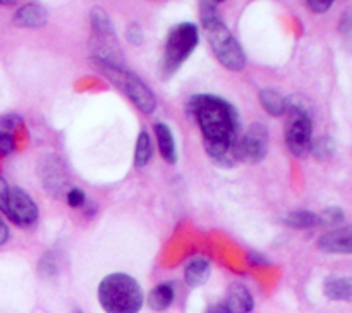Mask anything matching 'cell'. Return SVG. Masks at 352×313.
<instances>
[{"mask_svg":"<svg viewBox=\"0 0 352 313\" xmlns=\"http://www.w3.org/2000/svg\"><path fill=\"white\" fill-rule=\"evenodd\" d=\"M188 116L196 120L205 151L213 164L230 169L237 164V144L243 136L239 112L229 100L198 93L188 100Z\"/></svg>","mask_w":352,"mask_h":313,"instance_id":"cell-1","label":"cell"},{"mask_svg":"<svg viewBox=\"0 0 352 313\" xmlns=\"http://www.w3.org/2000/svg\"><path fill=\"white\" fill-rule=\"evenodd\" d=\"M199 19L206 33V40L220 64L229 71H243L248 64V57L237 38L222 21L219 2H199Z\"/></svg>","mask_w":352,"mask_h":313,"instance_id":"cell-2","label":"cell"},{"mask_svg":"<svg viewBox=\"0 0 352 313\" xmlns=\"http://www.w3.org/2000/svg\"><path fill=\"white\" fill-rule=\"evenodd\" d=\"M98 301L105 313H140L144 292L140 282L129 274L113 272L100 282Z\"/></svg>","mask_w":352,"mask_h":313,"instance_id":"cell-3","label":"cell"},{"mask_svg":"<svg viewBox=\"0 0 352 313\" xmlns=\"http://www.w3.org/2000/svg\"><path fill=\"white\" fill-rule=\"evenodd\" d=\"M91 61L98 65V69L105 74V78H109L117 88L122 89L124 95L136 105V109L141 114L150 116V114L155 112L157 96L136 72L124 67L117 58H91Z\"/></svg>","mask_w":352,"mask_h":313,"instance_id":"cell-4","label":"cell"},{"mask_svg":"<svg viewBox=\"0 0 352 313\" xmlns=\"http://www.w3.org/2000/svg\"><path fill=\"white\" fill-rule=\"evenodd\" d=\"M199 43V30L195 23H179L168 31L165 41L164 57L160 61V71L165 78L172 76L181 69Z\"/></svg>","mask_w":352,"mask_h":313,"instance_id":"cell-5","label":"cell"},{"mask_svg":"<svg viewBox=\"0 0 352 313\" xmlns=\"http://www.w3.org/2000/svg\"><path fill=\"white\" fill-rule=\"evenodd\" d=\"M285 144L294 157L302 158L309 155L313 143V117L308 107L298 100H289V109L285 112Z\"/></svg>","mask_w":352,"mask_h":313,"instance_id":"cell-6","label":"cell"},{"mask_svg":"<svg viewBox=\"0 0 352 313\" xmlns=\"http://www.w3.org/2000/svg\"><path fill=\"white\" fill-rule=\"evenodd\" d=\"M0 212L19 227L34 226L40 217L34 199L24 189L10 186L3 177H0Z\"/></svg>","mask_w":352,"mask_h":313,"instance_id":"cell-7","label":"cell"},{"mask_svg":"<svg viewBox=\"0 0 352 313\" xmlns=\"http://www.w3.org/2000/svg\"><path fill=\"white\" fill-rule=\"evenodd\" d=\"M268 127L263 122H253L241 136L237 144V160L258 164L268 155Z\"/></svg>","mask_w":352,"mask_h":313,"instance_id":"cell-8","label":"cell"},{"mask_svg":"<svg viewBox=\"0 0 352 313\" xmlns=\"http://www.w3.org/2000/svg\"><path fill=\"white\" fill-rule=\"evenodd\" d=\"M318 250L329 255H352V226L329 229L318 237Z\"/></svg>","mask_w":352,"mask_h":313,"instance_id":"cell-9","label":"cell"},{"mask_svg":"<svg viewBox=\"0 0 352 313\" xmlns=\"http://www.w3.org/2000/svg\"><path fill=\"white\" fill-rule=\"evenodd\" d=\"M48 21V12L41 3L28 2L14 14L12 23L19 28H41Z\"/></svg>","mask_w":352,"mask_h":313,"instance_id":"cell-10","label":"cell"},{"mask_svg":"<svg viewBox=\"0 0 352 313\" xmlns=\"http://www.w3.org/2000/svg\"><path fill=\"white\" fill-rule=\"evenodd\" d=\"M226 305L230 313H250L254 308V299L246 285L236 282L229 288Z\"/></svg>","mask_w":352,"mask_h":313,"instance_id":"cell-11","label":"cell"},{"mask_svg":"<svg viewBox=\"0 0 352 313\" xmlns=\"http://www.w3.org/2000/svg\"><path fill=\"white\" fill-rule=\"evenodd\" d=\"M155 136H157L158 150L167 164H175L177 162V148H175V140L172 129L165 122H155L153 126Z\"/></svg>","mask_w":352,"mask_h":313,"instance_id":"cell-12","label":"cell"},{"mask_svg":"<svg viewBox=\"0 0 352 313\" xmlns=\"http://www.w3.org/2000/svg\"><path fill=\"white\" fill-rule=\"evenodd\" d=\"M210 274H212V265L208 258H192L184 268V281L189 288H199L208 281Z\"/></svg>","mask_w":352,"mask_h":313,"instance_id":"cell-13","label":"cell"},{"mask_svg":"<svg viewBox=\"0 0 352 313\" xmlns=\"http://www.w3.org/2000/svg\"><path fill=\"white\" fill-rule=\"evenodd\" d=\"M175 289L170 281L160 282L148 292V306L153 312H165L174 303Z\"/></svg>","mask_w":352,"mask_h":313,"instance_id":"cell-14","label":"cell"},{"mask_svg":"<svg viewBox=\"0 0 352 313\" xmlns=\"http://www.w3.org/2000/svg\"><path fill=\"white\" fill-rule=\"evenodd\" d=\"M260 102L265 112L270 114L272 117L285 116L289 109V98H285L280 91L274 88L260 89Z\"/></svg>","mask_w":352,"mask_h":313,"instance_id":"cell-15","label":"cell"},{"mask_svg":"<svg viewBox=\"0 0 352 313\" xmlns=\"http://www.w3.org/2000/svg\"><path fill=\"white\" fill-rule=\"evenodd\" d=\"M323 292L332 301L352 303V281L347 277H327Z\"/></svg>","mask_w":352,"mask_h":313,"instance_id":"cell-16","label":"cell"},{"mask_svg":"<svg viewBox=\"0 0 352 313\" xmlns=\"http://www.w3.org/2000/svg\"><path fill=\"white\" fill-rule=\"evenodd\" d=\"M282 222L291 229H311L318 226V213L311 210H294V212H289L282 219Z\"/></svg>","mask_w":352,"mask_h":313,"instance_id":"cell-17","label":"cell"},{"mask_svg":"<svg viewBox=\"0 0 352 313\" xmlns=\"http://www.w3.org/2000/svg\"><path fill=\"white\" fill-rule=\"evenodd\" d=\"M151 157H153V143H151V136L148 134V131L143 129L138 136L136 148H134V167H146L151 162Z\"/></svg>","mask_w":352,"mask_h":313,"instance_id":"cell-18","label":"cell"},{"mask_svg":"<svg viewBox=\"0 0 352 313\" xmlns=\"http://www.w3.org/2000/svg\"><path fill=\"white\" fill-rule=\"evenodd\" d=\"M89 19H91V28L95 30V33L102 38H113L116 36V30H113V24L110 21V17L107 16V12L100 7H93L91 12H89Z\"/></svg>","mask_w":352,"mask_h":313,"instance_id":"cell-19","label":"cell"},{"mask_svg":"<svg viewBox=\"0 0 352 313\" xmlns=\"http://www.w3.org/2000/svg\"><path fill=\"white\" fill-rule=\"evenodd\" d=\"M336 153V141L330 136H318L313 138L311 148H309V155L316 158V160H327Z\"/></svg>","mask_w":352,"mask_h":313,"instance_id":"cell-20","label":"cell"},{"mask_svg":"<svg viewBox=\"0 0 352 313\" xmlns=\"http://www.w3.org/2000/svg\"><path fill=\"white\" fill-rule=\"evenodd\" d=\"M346 220V213L340 206H327L318 213V226L323 227H339Z\"/></svg>","mask_w":352,"mask_h":313,"instance_id":"cell-21","label":"cell"},{"mask_svg":"<svg viewBox=\"0 0 352 313\" xmlns=\"http://www.w3.org/2000/svg\"><path fill=\"white\" fill-rule=\"evenodd\" d=\"M65 202L69 203V206L72 208H85V205L88 203V198H86V193L79 188H71L65 195Z\"/></svg>","mask_w":352,"mask_h":313,"instance_id":"cell-22","label":"cell"},{"mask_svg":"<svg viewBox=\"0 0 352 313\" xmlns=\"http://www.w3.org/2000/svg\"><path fill=\"white\" fill-rule=\"evenodd\" d=\"M339 31L342 33V36L346 38V43L352 48V7L344 10L342 17H340Z\"/></svg>","mask_w":352,"mask_h":313,"instance_id":"cell-23","label":"cell"},{"mask_svg":"<svg viewBox=\"0 0 352 313\" xmlns=\"http://www.w3.org/2000/svg\"><path fill=\"white\" fill-rule=\"evenodd\" d=\"M14 150H16V138H14V134L0 127V155L6 157V155L12 153Z\"/></svg>","mask_w":352,"mask_h":313,"instance_id":"cell-24","label":"cell"},{"mask_svg":"<svg viewBox=\"0 0 352 313\" xmlns=\"http://www.w3.org/2000/svg\"><path fill=\"white\" fill-rule=\"evenodd\" d=\"M126 38L134 47H141L144 43V31L138 23H131L126 30Z\"/></svg>","mask_w":352,"mask_h":313,"instance_id":"cell-25","label":"cell"},{"mask_svg":"<svg viewBox=\"0 0 352 313\" xmlns=\"http://www.w3.org/2000/svg\"><path fill=\"white\" fill-rule=\"evenodd\" d=\"M38 272H40L43 277H54L57 274V263H55V258L52 253H47L38 263Z\"/></svg>","mask_w":352,"mask_h":313,"instance_id":"cell-26","label":"cell"},{"mask_svg":"<svg viewBox=\"0 0 352 313\" xmlns=\"http://www.w3.org/2000/svg\"><path fill=\"white\" fill-rule=\"evenodd\" d=\"M21 124H23V117L17 116V114H6V116L0 117V127L9 131V133H12L14 129H17Z\"/></svg>","mask_w":352,"mask_h":313,"instance_id":"cell-27","label":"cell"},{"mask_svg":"<svg viewBox=\"0 0 352 313\" xmlns=\"http://www.w3.org/2000/svg\"><path fill=\"white\" fill-rule=\"evenodd\" d=\"M306 6H308V9L313 10V12L323 14L327 12V10H330L333 2L332 0H306Z\"/></svg>","mask_w":352,"mask_h":313,"instance_id":"cell-28","label":"cell"},{"mask_svg":"<svg viewBox=\"0 0 352 313\" xmlns=\"http://www.w3.org/2000/svg\"><path fill=\"white\" fill-rule=\"evenodd\" d=\"M248 261H250L251 265H268L270 263V260H268L263 253H250L248 255Z\"/></svg>","mask_w":352,"mask_h":313,"instance_id":"cell-29","label":"cell"},{"mask_svg":"<svg viewBox=\"0 0 352 313\" xmlns=\"http://www.w3.org/2000/svg\"><path fill=\"white\" fill-rule=\"evenodd\" d=\"M9 237H10L9 227H7L6 220H3L2 215H0V246H3V244L7 243V241H9Z\"/></svg>","mask_w":352,"mask_h":313,"instance_id":"cell-30","label":"cell"},{"mask_svg":"<svg viewBox=\"0 0 352 313\" xmlns=\"http://www.w3.org/2000/svg\"><path fill=\"white\" fill-rule=\"evenodd\" d=\"M205 313H230L229 308H227L226 301H220V303H215V305L208 306V310H206Z\"/></svg>","mask_w":352,"mask_h":313,"instance_id":"cell-31","label":"cell"},{"mask_svg":"<svg viewBox=\"0 0 352 313\" xmlns=\"http://www.w3.org/2000/svg\"><path fill=\"white\" fill-rule=\"evenodd\" d=\"M0 6H7V7L16 6V0H0Z\"/></svg>","mask_w":352,"mask_h":313,"instance_id":"cell-32","label":"cell"},{"mask_svg":"<svg viewBox=\"0 0 352 313\" xmlns=\"http://www.w3.org/2000/svg\"><path fill=\"white\" fill-rule=\"evenodd\" d=\"M74 313H82V312H81V310H74Z\"/></svg>","mask_w":352,"mask_h":313,"instance_id":"cell-33","label":"cell"}]
</instances>
